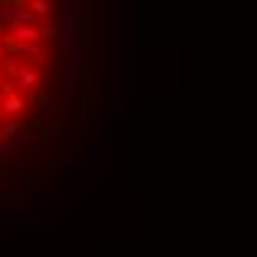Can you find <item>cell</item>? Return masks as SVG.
<instances>
[{
	"instance_id": "obj_20",
	"label": "cell",
	"mask_w": 257,
	"mask_h": 257,
	"mask_svg": "<svg viewBox=\"0 0 257 257\" xmlns=\"http://www.w3.org/2000/svg\"><path fill=\"white\" fill-rule=\"evenodd\" d=\"M6 59V42H3V36H0V62Z\"/></svg>"
},
{
	"instance_id": "obj_13",
	"label": "cell",
	"mask_w": 257,
	"mask_h": 257,
	"mask_svg": "<svg viewBox=\"0 0 257 257\" xmlns=\"http://www.w3.org/2000/svg\"><path fill=\"white\" fill-rule=\"evenodd\" d=\"M89 186V178H86V172H74L71 178H68V189L71 192H83Z\"/></svg>"
},
{
	"instance_id": "obj_4",
	"label": "cell",
	"mask_w": 257,
	"mask_h": 257,
	"mask_svg": "<svg viewBox=\"0 0 257 257\" xmlns=\"http://www.w3.org/2000/svg\"><path fill=\"white\" fill-rule=\"evenodd\" d=\"M112 65H115V106H112V118H121L124 115V51L121 48H115V59H112Z\"/></svg>"
},
{
	"instance_id": "obj_12",
	"label": "cell",
	"mask_w": 257,
	"mask_h": 257,
	"mask_svg": "<svg viewBox=\"0 0 257 257\" xmlns=\"http://www.w3.org/2000/svg\"><path fill=\"white\" fill-rule=\"evenodd\" d=\"M27 9L33 12V18H45V21H51V15H53V3L51 0H30Z\"/></svg>"
},
{
	"instance_id": "obj_6",
	"label": "cell",
	"mask_w": 257,
	"mask_h": 257,
	"mask_svg": "<svg viewBox=\"0 0 257 257\" xmlns=\"http://www.w3.org/2000/svg\"><path fill=\"white\" fill-rule=\"evenodd\" d=\"M6 42H18V45H39L42 42V27L39 24H27V27H15L9 36H3Z\"/></svg>"
},
{
	"instance_id": "obj_11",
	"label": "cell",
	"mask_w": 257,
	"mask_h": 257,
	"mask_svg": "<svg viewBox=\"0 0 257 257\" xmlns=\"http://www.w3.org/2000/svg\"><path fill=\"white\" fill-rule=\"evenodd\" d=\"M62 198H65V189H62V186H42V189H39V201L48 204V207L59 204Z\"/></svg>"
},
{
	"instance_id": "obj_21",
	"label": "cell",
	"mask_w": 257,
	"mask_h": 257,
	"mask_svg": "<svg viewBox=\"0 0 257 257\" xmlns=\"http://www.w3.org/2000/svg\"><path fill=\"white\" fill-rule=\"evenodd\" d=\"M6 151H9V142H3V139H0V154H6Z\"/></svg>"
},
{
	"instance_id": "obj_14",
	"label": "cell",
	"mask_w": 257,
	"mask_h": 257,
	"mask_svg": "<svg viewBox=\"0 0 257 257\" xmlns=\"http://www.w3.org/2000/svg\"><path fill=\"white\" fill-rule=\"evenodd\" d=\"M0 71H3V74H9V77H15V80H18V74H21V65H18L15 59H9V56H6V59H3V68H0Z\"/></svg>"
},
{
	"instance_id": "obj_10",
	"label": "cell",
	"mask_w": 257,
	"mask_h": 257,
	"mask_svg": "<svg viewBox=\"0 0 257 257\" xmlns=\"http://www.w3.org/2000/svg\"><path fill=\"white\" fill-rule=\"evenodd\" d=\"M83 68H86V48L77 45L74 51H68V71L77 77V74H83Z\"/></svg>"
},
{
	"instance_id": "obj_22",
	"label": "cell",
	"mask_w": 257,
	"mask_h": 257,
	"mask_svg": "<svg viewBox=\"0 0 257 257\" xmlns=\"http://www.w3.org/2000/svg\"><path fill=\"white\" fill-rule=\"evenodd\" d=\"M6 80H9V77H6V74H3V71H0V86H3V83H6Z\"/></svg>"
},
{
	"instance_id": "obj_18",
	"label": "cell",
	"mask_w": 257,
	"mask_h": 257,
	"mask_svg": "<svg viewBox=\"0 0 257 257\" xmlns=\"http://www.w3.org/2000/svg\"><path fill=\"white\" fill-rule=\"evenodd\" d=\"M0 95H3V101H6V98H12V95H18V86H15L12 80H6V83L0 86Z\"/></svg>"
},
{
	"instance_id": "obj_8",
	"label": "cell",
	"mask_w": 257,
	"mask_h": 257,
	"mask_svg": "<svg viewBox=\"0 0 257 257\" xmlns=\"http://www.w3.org/2000/svg\"><path fill=\"white\" fill-rule=\"evenodd\" d=\"M39 178H42V172L33 169V166H18V169H15V183H18V189H30V186H36Z\"/></svg>"
},
{
	"instance_id": "obj_15",
	"label": "cell",
	"mask_w": 257,
	"mask_h": 257,
	"mask_svg": "<svg viewBox=\"0 0 257 257\" xmlns=\"http://www.w3.org/2000/svg\"><path fill=\"white\" fill-rule=\"evenodd\" d=\"M30 142H33V130L18 127V133H15V139H12L9 145H30Z\"/></svg>"
},
{
	"instance_id": "obj_16",
	"label": "cell",
	"mask_w": 257,
	"mask_h": 257,
	"mask_svg": "<svg viewBox=\"0 0 257 257\" xmlns=\"http://www.w3.org/2000/svg\"><path fill=\"white\" fill-rule=\"evenodd\" d=\"M18 127H21V124H15V121L3 124V127H0V139H3V142H12V139H15V133H18Z\"/></svg>"
},
{
	"instance_id": "obj_1",
	"label": "cell",
	"mask_w": 257,
	"mask_h": 257,
	"mask_svg": "<svg viewBox=\"0 0 257 257\" xmlns=\"http://www.w3.org/2000/svg\"><path fill=\"white\" fill-rule=\"evenodd\" d=\"M77 0H65L59 12V45L65 51L77 48Z\"/></svg>"
},
{
	"instance_id": "obj_3",
	"label": "cell",
	"mask_w": 257,
	"mask_h": 257,
	"mask_svg": "<svg viewBox=\"0 0 257 257\" xmlns=\"http://www.w3.org/2000/svg\"><path fill=\"white\" fill-rule=\"evenodd\" d=\"M18 89H21V98L24 101H36L42 92H39V86L45 83V71L42 68H21V74H18Z\"/></svg>"
},
{
	"instance_id": "obj_19",
	"label": "cell",
	"mask_w": 257,
	"mask_h": 257,
	"mask_svg": "<svg viewBox=\"0 0 257 257\" xmlns=\"http://www.w3.org/2000/svg\"><path fill=\"white\" fill-rule=\"evenodd\" d=\"M77 130H80V124H71V127L65 130V136H68V139H71V136H77Z\"/></svg>"
},
{
	"instance_id": "obj_5",
	"label": "cell",
	"mask_w": 257,
	"mask_h": 257,
	"mask_svg": "<svg viewBox=\"0 0 257 257\" xmlns=\"http://www.w3.org/2000/svg\"><path fill=\"white\" fill-rule=\"evenodd\" d=\"M6 42V39H3ZM6 56L9 59H33V62H42L45 51L42 45H18V42H6Z\"/></svg>"
},
{
	"instance_id": "obj_7",
	"label": "cell",
	"mask_w": 257,
	"mask_h": 257,
	"mask_svg": "<svg viewBox=\"0 0 257 257\" xmlns=\"http://www.w3.org/2000/svg\"><path fill=\"white\" fill-rule=\"evenodd\" d=\"M106 163H109V145L106 142L86 148V166H106Z\"/></svg>"
},
{
	"instance_id": "obj_9",
	"label": "cell",
	"mask_w": 257,
	"mask_h": 257,
	"mask_svg": "<svg viewBox=\"0 0 257 257\" xmlns=\"http://www.w3.org/2000/svg\"><path fill=\"white\" fill-rule=\"evenodd\" d=\"M0 112H6V115H24L27 112V101L21 95H12V98H6V101H0Z\"/></svg>"
},
{
	"instance_id": "obj_17",
	"label": "cell",
	"mask_w": 257,
	"mask_h": 257,
	"mask_svg": "<svg viewBox=\"0 0 257 257\" xmlns=\"http://www.w3.org/2000/svg\"><path fill=\"white\" fill-rule=\"evenodd\" d=\"M74 74H71V71H68V68H65V71H62V83H59V89H62V95H68V92H71V89H74Z\"/></svg>"
},
{
	"instance_id": "obj_23",
	"label": "cell",
	"mask_w": 257,
	"mask_h": 257,
	"mask_svg": "<svg viewBox=\"0 0 257 257\" xmlns=\"http://www.w3.org/2000/svg\"><path fill=\"white\" fill-rule=\"evenodd\" d=\"M0 115H3V112H0Z\"/></svg>"
},
{
	"instance_id": "obj_2",
	"label": "cell",
	"mask_w": 257,
	"mask_h": 257,
	"mask_svg": "<svg viewBox=\"0 0 257 257\" xmlns=\"http://www.w3.org/2000/svg\"><path fill=\"white\" fill-rule=\"evenodd\" d=\"M36 24L33 12L27 9V3H0V27H27Z\"/></svg>"
}]
</instances>
